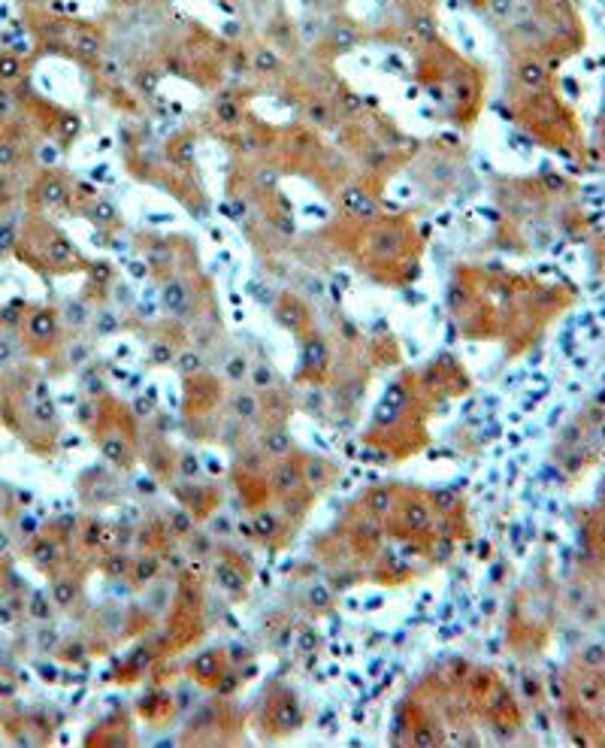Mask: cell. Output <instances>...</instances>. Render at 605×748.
<instances>
[{"label":"cell","instance_id":"cell-1","mask_svg":"<svg viewBox=\"0 0 605 748\" xmlns=\"http://www.w3.org/2000/svg\"><path fill=\"white\" fill-rule=\"evenodd\" d=\"M100 412H94V440H97L103 458L118 469H131L137 464L140 455V433H137V421L133 412L122 406L113 397H103L97 403Z\"/></svg>","mask_w":605,"mask_h":748},{"label":"cell","instance_id":"cell-2","mask_svg":"<svg viewBox=\"0 0 605 748\" xmlns=\"http://www.w3.org/2000/svg\"><path fill=\"white\" fill-rule=\"evenodd\" d=\"M258 721H260V730L269 739H278V736L297 733L302 721H306V712H302L300 697L288 685H269L264 694V703H260Z\"/></svg>","mask_w":605,"mask_h":748},{"label":"cell","instance_id":"cell-3","mask_svg":"<svg viewBox=\"0 0 605 748\" xmlns=\"http://www.w3.org/2000/svg\"><path fill=\"white\" fill-rule=\"evenodd\" d=\"M251 512V536H254V543H258L260 548H267V552H282V548H288L291 545V539L297 536V527L285 518V512L278 506H254L249 509Z\"/></svg>","mask_w":605,"mask_h":748},{"label":"cell","instance_id":"cell-4","mask_svg":"<svg viewBox=\"0 0 605 748\" xmlns=\"http://www.w3.org/2000/svg\"><path fill=\"white\" fill-rule=\"evenodd\" d=\"M224 403V385L212 376V373H194V376H185V415L188 424L200 418H209L212 412L221 409Z\"/></svg>","mask_w":605,"mask_h":748},{"label":"cell","instance_id":"cell-5","mask_svg":"<svg viewBox=\"0 0 605 748\" xmlns=\"http://www.w3.org/2000/svg\"><path fill=\"white\" fill-rule=\"evenodd\" d=\"M327 379H330V346H327V339L324 337L309 333V337H302L297 382H306V385H324Z\"/></svg>","mask_w":605,"mask_h":748},{"label":"cell","instance_id":"cell-6","mask_svg":"<svg viewBox=\"0 0 605 748\" xmlns=\"http://www.w3.org/2000/svg\"><path fill=\"white\" fill-rule=\"evenodd\" d=\"M188 675L203 688L212 691H230L227 679H236V673L230 675V660L224 657V651H206L197 660H191Z\"/></svg>","mask_w":605,"mask_h":748},{"label":"cell","instance_id":"cell-7","mask_svg":"<svg viewBox=\"0 0 605 748\" xmlns=\"http://www.w3.org/2000/svg\"><path fill=\"white\" fill-rule=\"evenodd\" d=\"M182 485H185V488H176V497H179V503L188 509L191 518L200 521V518H206V515H212L215 509H218L221 494H218L215 485H200L194 479H185Z\"/></svg>","mask_w":605,"mask_h":748},{"label":"cell","instance_id":"cell-8","mask_svg":"<svg viewBox=\"0 0 605 748\" xmlns=\"http://www.w3.org/2000/svg\"><path fill=\"white\" fill-rule=\"evenodd\" d=\"M300 464H302V479H306L309 491L318 497H321L324 491H330L339 479L336 464H330V460L321 455H306V451H300Z\"/></svg>","mask_w":605,"mask_h":748},{"label":"cell","instance_id":"cell-9","mask_svg":"<svg viewBox=\"0 0 605 748\" xmlns=\"http://www.w3.org/2000/svg\"><path fill=\"white\" fill-rule=\"evenodd\" d=\"M215 582H218L224 591L233 597V600H245L249 594V582H251V572L249 567L240 561V558H224L215 563Z\"/></svg>","mask_w":605,"mask_h":748},{"label":"cell","instance_id":"cell-10","mask_svg":"<svg viewBox=\"0 0 605 748\" xmlns=\"http://www.w3.org/2000/svg\"><path fill=\"white\" fill-rule=\"evenodd\" d=\"M258 445H260V451H264L269 460H278V458L291 455V451H297V445H294L291 433H288V424H267V427H260Z\"/></svg>","mask_w":605,"mask_h":748},{"label":"cell","instance_id":"cell-11","mask_svg":"<svg viewBox=\"0 0 605 748\" xmlns=\"http://www.w3.org/2000/svg\"><path fill=\"white\" fill-rule=\"evenodd\" d=\"M394 500H396V488H391V485H378V488L366 491L357 506H361L366 515H372V518L385 521L387 515H391V509H394Z\"/></svg>","mask_w":605,"mask_h":748},{"label":"cell","instance_id":"cell-12","mask_svg":"<svg viewBox=\"0 0 605 748\" xmlns=\"http://www.w3.org/2000/svg\"><path fill=\"white\" fill-rule=\"evenodd\" d=\"M278 324L291 333H302L309 328L306 306H302L297 297H282V303H278Z\"/></svg>","mask_w":605,"mask_h":748},{"label":"cell","instance_id":"cell-13","mask_svg":"<svg viewBox=\"0 0 605 748\" xmlns=\"http://www.w3.org/2000/svg\"><path fill=\"white\" fill-rule=\"evenodd\" d=\"M28 330L39 343H52V339L58 337V318H55V312H49V309H39V312L28 318Z\"/></svg>","mask_w":605,"mask_h":748},{"label":"cell","instance_id":"cell-14","mask_svg":"<svg viewBox=\"0 0 605 748\" xmlns=\"http://www.w3.org/2000/svg\"><path fill=\"white\" fill-rule=\"evenodd\" d=\"M249 379H251V385H254V391H258V394L278 388L276 385V370L269 367L264 357H251V361H249Z\"/></svg>","mask_w":605,"mask_h":748},{"label":"cell","instance_id":"cell-15","mask_svg":"<svg viewBox=\"0 0 605 748\" xmlns=\"http://www.w3.org/2000/svg\"><path fill=\"white\" fill-rule=\"evenodd\" d=\"M249 361H251V357L236 348V352L227 355V361H224V376L233 382V385H242V382L249 379Z\"/></svg>","mask_w":605,"mask_h":748},{"label":"cell","instance_id":"cell-16","mask_svg":"<svg viewBox=\"0 0 605 748\" xmlns=\"http://www.w3.org/2000/svg\"><path fill=\"white\" fill-rule=\"evenodd\" d=\"M55 597H58L61 606H73L79 600V582H73V579H58V582H55Z\"/></svg>","mask_w":605,"mask_h":748},{"label":"cell","instance_id":"cell-17","mask_svg":"<svg viewBox=\"0 0 605 748\" xmlns=\"http://www.w3.org/2000/svg\"><path fill=\"white\" fill-rule=\"evenodd\" d=\"M19 61L15 58H6V61H0V79H15L19 76Z\"/></svg>","mask_w":605,"mask_h":748}]
</instances>
